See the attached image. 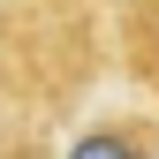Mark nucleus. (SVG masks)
Returning <instances> with one entry per match:
<instances>
[{
	"mask_svg": "<svg viewBox=\"0 0 159 159\" xmlns=\"http://www.w3.org/2000/svg\"><path fill=\"white\" fill-rule=\"evenodd\" d=\"M68 159H144V136H129V129H91V136H76Z\"/></svg>",
	"mask_w": 159,
	"mask_h": 159,
	"instance_id": "obj_1",
	"label": "nucleus"
},
{
	"mask_svg": "<svg viewBox=\"0 0 159 159\" xmlns=\"http://www.w3.org/2000/svg\"><path fill=\"white\" fill-rule=\"evenodd\" d=\"M136 61H144V76L159 84V0L144 8V38H136Z\"/></svg>",
	"mask_w": 159,
	"mask_h": 159,
	"instance_id": "obj_2",
	"label": "nucleus"
}]
</instances>
